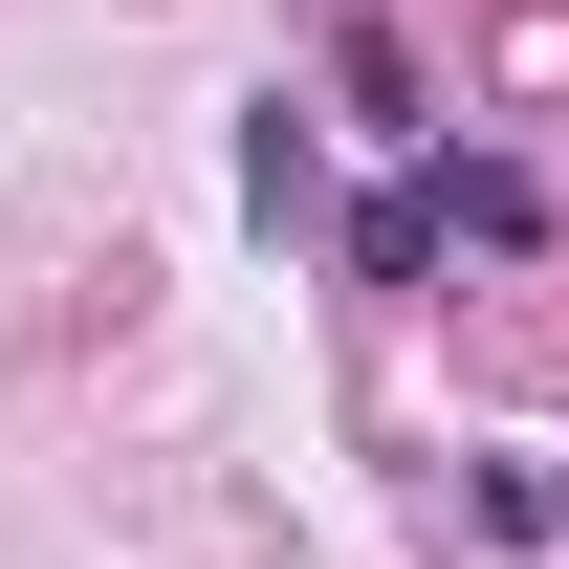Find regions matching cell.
<instances>
[{
	"mask_svg": "<svg viewBox=\"0 0 569 569\" xmlns=\"http://www.w3.org/2000/svg\"><path fill=\"white\" fill-rule=\"evenodd\" d=\"M417 198H438V241H482V263H526V241H548V176H526V153H438Z\"/></svg>",
	"mask_w": 569,
	"mask_h": 569,
	"instance_id": "1",
	"label": "cell"
},
{
	"mask_svg": "<svg viewBox=\"0 0 569 569\" xmlns=\"http://www.w3.org/2000/svg\"><path fill=\"white\" fill-rule=\"evenodd\" d=\"M351 284H438V198H417V176L351 198Z\"/></svg>",
	"mask_w": 569,
	"mask_h": 569,
	"instance_id": "2",
	"label": "cell"
},
{
	"mask_svg": "<svg viewBox=\"0 0 569 569\" xmlns=\"http://www.w3.org/2000/svg\"><path fill=\"white\" fill-rule=\"evenodd\" d=\"M329 88H351L372 132H417V44H395V22H351V44H329Z\"/></svg>",
	"mask_w": 569,
	"mask_h": 569,
	"instance_id": "3",
	"label": "cell"
},
{
	"mask_svg": "<svg viewBox=\"0 0 569 569\" xmlns=\"http://www.w3.org/2000/svg\"><path fill=\"white\" fill-rule=\"evenodd\" d=\"M241 198H263V219H307V198H329V153H307V110H263V132H241Z\"/></svg>",
	"mask_w": 569,
	"mask_h": 569,
	"instance_id": "4",
	"label": "cell"
},
{
	"mask_svg": "<svg viewBox=\"0 0 569 569\" xmlns=\"http://www.w3.org/2000/svg\"><path fill=\"white\" fill-rule=\"evenodd\" d=\"M482 526H526V548H569V460H482Z\"/></svg>",
	"mask_w": 569,
	"mask_h": 569,
	"instance_id": "5",
	"label": "cell"
}]
</instances>
